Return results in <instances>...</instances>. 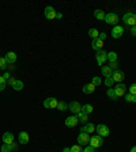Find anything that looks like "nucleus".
I'll return each mask as SVG.
<instances>
[{
  "label": "nucleus",
  "instance_id": "1",
  "mask_svg": "<svg viewBox=\"0 0 136 152\" xmlns=\"http://www.w3.org/2000/svg\"><path fill=\"white\" fill-rule=\"evenodd\" d=\"M123 20L125 23H127L128 26H136V14H133V12H127L125 15L123 16Z\"/></svg>",
  "mask_w": 136,
  "mask_h": 152
},
{
  "label": "nucleus",
  "instance_id": "2",
  "mask_svg": "<svg viewBox=\"0 0 136 152\" xmlns=\"http://www.w3.org/2000/svg\"><path fill=\"white\" fill-rule=\"evenodd\" d=\"M95 57H97V63H98V65H104V63L108 60V52H105L104 49L97 50Z\"/></svg>",
  "mask_w": 136,
  "mask_h": 152
},
{
  "label": "nucleus",
  "instance_id": "3",
  "mask_svg": "<svg viewBox=\"0 0 136 152\" xmlns=\"http://www.w3.org/2000/svg\"><path fill=\"white\" fill-rule=\"evenodd\" d=\"M95 132L98 133V136H101V137H106V136H109V128L106 126V125H104V124H99L98 126H95Z\"/></svg>",
  "mask_w": 136,
  "mask_h": 152
},
{
  "label": "nucleus",
  "instance_id": "4",
  "mask_svg": "<svg viewBox=\"0 0 136 152\" xmlns=\"http://www.w3.org/2000/svg\"><path fill=\"white\" fill-rule=\"evenodd\" d=\"M105 22L109 23V25L117 26V23H118V16H117V14L110 12V14H108V15H105Z\"/></svg>",
  "mask_w": 136,
  "mask_h": 152
},
{
  "label": "nucleus",
  "instance_id": "5",
  "mask_svg": "<svg viewBox=\"0 0 136 152\" xmlns=\"http://www.w3.org/2000/svg\"><path fill=\"white\" fill-rule=\"evenodd\" d=\"M78 141H79V145H87L90 142V134L85 132H80L79 136H78Z\"/></svg>",
  "mask_w": 136,
  "mask_h": 152
},
{
  "label": "nucleus",
  "instance_id": "6",
  "mask_svg": "<svg viewBox=\"0 0 136 152\" xmlns=\"http://www.w3.org/2000/svg\"><path fill=\"white\" fill-rule=\"evenodd\" d=\"M102 144H104V140H102V137L101 136H93V137H90V145L91 147H94V148H98V147H101Z\"/></svg>",
  "mask_w": 136,
  "mask_h": 152
},
{
  "label": "nucleus",
  "instance_id": "7",
  "mask_svg": "<svg viewBox=\"0 0 136 152\" xmlns=\"http://www.w3.org/2000/svg\"><path fill=\"white\" fill-rule=\"evenodd\" d=\"M44 14H45V18L46 19H56V16H57V12L54 11V8L53 7H46L45 8V11H44Z\"/></svg>",
  "mask_w": 136,
  "mask_h": 152
},
{
  "label": "nucleus",
  "instance_id": "8",
  "mask_svg": "<svg viewBox=\"0 0 136 152\" xmlns=\"http://www.w3.org/2000/svg\"><path fill=\"white\" fill-rule=\"evenodd\" d=\"M57 104H59V102H57L54 98H46L44 101V106L46 109H56Z\"/></svg>",
  "mask_w": 136,
  "mask_h": 152
},
{
  "label": "nucleus",
  "instance_id": "9",
  "mask_svg": "<svg viewBox=\"0 0 136 152\" xmlns=\"http://www.w3.org/2000/svg\"><path fill=\"white\" fill-rule=\"evenodd\" d=\"M70 110L72 111L74 114H79L80 111H82V104L79 103V102H71L70 103Z\"/></svg>",
  "mask_w": 136,
  "mask_h": 152
},
{
  "label": "nucleus",
  "instance_id": "10",
  "mask_svg": "<svg viewBox=\"0 0 136 152\" xmlns=\"http://www.w3.org/2000/svg\"><path fill=\"white\" fill-rule=\"evenodd\" d=\"M123 33H124V27L117 25V26H114L113 30H112V37L113 38H120L121 35H123Z\"/></svg>",
  "mask_w": 136,
  "mask_h": 152
},
{
  "label": "nucleus",
  "instance_id": "11",
  "mask_svg": "<svg viewBox=\"0 0 136 152\" xmlns=\"http://www.w3.org/2000/svg\"><path fill=\"white\" fill-rule=\"evenodd\" d=\"M78 122H79V121H78L76 115H71V117L65 118V126H68V128L76 126V124H78Z\"/></svg>",
  "mask_w": 136,
  "mask_h": 152
},
{
  "label": "nucleus",
  "instance_id": "12",
  "mask_svg": "<svg viewBox=\"0 0 136 152\" xmlns=\"http://www.w3.org/2000/svg\"><path fill=\"white\" fill-rule=\"evenodd\" d=\"M102 46H104V41H102V39H99V38H95V39H93L91 48L94 49L95 52H97V50H101Z\"/></svg>",
  "mask_w": 136,
  "mask_h": 152
},
{
  "label": "nucleus",
  "instance_id": "13",
  "mask_svg": "<svg viewBox=\"0 0 136 152\" xmlns=\"http://www.w3.org/2000/svg\"><path fill=\"white\" fill-rule=\"evenodd\" d=\"M113 90L116 91V95H117L118 98H120V96H123V95L125 94V90H127V88H125V86H124L123 83H118V84L116 86Z\"/></svg>",
  "mask_w": 136,
  "mask_h": 152
},
{
  "label": "nucleus",
  "instance_id": "14",
  "mask_svg": "<svg viewBox=\"0 0 136 152\" xmlns=\"http://www.w3.org/2000/svg\"><path fill=\"white\" fill-rule=\"evenodd\" d=\"M14 142V134L11 132H6L3 134V144H12Z\"/></svg>",
  "mask_w": 136,
  "mask_h": 152
},
{
  "label": "nucleus",
  "instance_id": "15",
  "mask_svg": "<svg viewBox=\"0 0 136 152\" xmlns=\"http://www.w3.org/2000/svg\"><path fill=\"white\" fill-rule=\"evenodd\" d=\"M112 77H113L114 82H121V80H123L125 76H124V72H123V71L117 69V71H114V72L112 73Z\"/></svg>",
  "mask_w": 136,
  "mask_h": 152
},
{
  "label": "nucleus",
  "instance_id": "16",
  "mask_svg": "<svg viewBox=\"0 0 136 152\" xmlns=\"http://www.w3.org/2000/svg\"><path fill=\"white\" fill-rule=\"evenodd\" d=\"M6 61H7V64H14L16 61V54L14 53V52H8V53L6 54Z\"/></svg>",
  "mask_w": 136,
  "mask_h": 152
},
{
  "label": "nucleus",
  "instance_id": "17",
  "mask_svg": "<svg viewBox=\"0 0 136 152\" xmlns=\"http://www.w3.org/2000/svg\"><path fill=\"white\" fill-rule=\"evenodd\" d=\"M18 139H19V142H21V144H27L29 140H30V137H29V134L26 132H21L19 133V136H18Z\"/></svg>",
  "mask_w": 136,
  "mask_h": 152
},
{
  "label": "nucleus",
  "instance_id": "18",
  "mask_svg": "<svg viewBox=\"0 0 136 152\" xmlns=\"http://www.w3.org/2000/svg\"><path fill=\"white\" fill-rule=\"evenodd\" d=\"M80 130H82V132H85V133H93V132H95V125H94V124H91V122L86 124V125Z\"/></svg>",
  "mask_w": 136,
  "mask_h": 152
},
{
  "label": "nucleus",
  "instance_id": "19",
  "mask_svg": "<svg viewBox=\"0 0 136 152\" xmlns=\"http://www.w3.org/2000/svg\"><path fill=\"white\" fill-rule=\"evenodd\" d=\"M94 91H95V86L93 84V83H89V84H86L85 87H83V92H85V94H93Z\"/></svg>",
  "mask_w": 136,
  "mask_h": 152
},
{
  "label": "nucleus",
  "instance_id": "20",
  "mask_svg": "<svg viewBox=\"0 0 136 152\" xmlns=\"http://www.w3.org/2000/svg\"><path fill=\"white\" fill-rule=\"evenodd\" d=\"M76 118H78V121H79V122L87 124V120H89V115H87L86 113H83V111H80L79 114H76Z\"/></svg>",
  "mask_w": 136,
  "mask_h": 152
},
{
  "label": "nucleus",
  "instance_id": "21",
  "mask_svg": "<svg viewBox=\"0 0 136 152\" xmlns=\"http://www.w3.org/2000/svg\"><path fill=\"white\" fill-rule=\"evenodd\" d=\"M15 148H16V145L14 142L12 144H3V145H1V152H11Z\"/></svg>",
  "mask_w": 136,
  "mask_h": 152
},
{
  "label": "nucleus",
  "instance_id": "22",
  "mask_svg": "<svg viewBox=\"0 0 136 152\" xmlns=\"http://www.w3.org/2000/svg\"><path fill=\"white\" fill-rule=\"evenodd\" d=\"M112 73H113V72H112V69H110V66H109V65H104V66H102V75H104L105 77H110Z\"/></svg>",
  "mask_w": 136,
  "mask_h": 152
},
{
  "label": "nucleus",
  "instance_id": "23",
  "mask_svg": "<svg viewBox=\"0 0 136 152\" xmlns=\"http://www.w3.org/2000/svg\"><path fill=\"white\" fill-rule=\"evenodd\" d=\"M94 16L98 19V20H104V19H105V12L102 11V10H95V11H94Z\"/></svg>",
  "mask_w": 136,
  "mask_h": 152
},
{
  "label": "nucleus",
  "instance_id": "24",
  "mask_svg": "<svg viewBox=\"0 0 136 152\" xmlns=\"http://www.w3.org/2000/svg\"><path fill=\"white\" fill-rule=\"evenodd\" d=\"M93 110H94V107H93L91 104H85V106H82V111H83V113H86L87 115H89V114H91Z\"/></svg>",
  "mask_w": 136,
  "mask_h": 152
},
{
  "label": "nucleus",
  "instance_id": "25",
  "mask_svg": "<svg viewBox=\"0 0 136 152\" xmlns=\"http://www.w3.org/2000/svg\"><path fill=\"white\" fill-rule=\"evenodd\" d=\"M89 37H91L93 39H95V38L99 37V31L97 30V28H90L89 30Z\"/></svg>",
  "mask_w": 136,
  "mask_h": 152
},
{
  "label": "nucleus",
  "instance_id": "26",
  "mask_svg": "<svg viewBox=\"0 0 136 152\" xmlns=\"http://www.w3.org/2000/svg\"><path fill=\"white\" fill-rule=\"evenodd\" d=\"M108 60H109V63L117 61V53H116V52H109L108 53Z\"/></svg>",
  "mask_w": 136,
  "mask_h": 152
},
{
  "label": "nucleus",
  "instance_id": "27",
  "mask_svg": "<svg viewBox=\"0 0 136 152\" xmlns=\"http://www.w3.org/2000/svg\"><path fill=\"white\" fill-rule=\"evenodd\" d=\"M12 88L15 90V91H21V90L23 88V82H22V80H16L15 84L12 86Z\"/></svg>",
  "mask_w": 136,
  "mask_h": 152
},
{
  "label": "nucleus",
  "instance_id": "28",
  "mask_svg": "<svg viewBox=\"0 0 136 152\" xmlns=\"http://www.w3.org/2000/svg\"><path fill=\"white\" fill-rule=\"evenodd\" d=\"M57 109H59L60 111H64V110H67V109H70V104H67L65 102H59Z\"/></svg>",
  "mask_w": 136,
  "mask_h": 152
},
{
  "label": "nucleus",
  "instance_id": "29",
  "mask_svg": "<svg viewBox=\"0 0 136 152\" xmlns=\"http://www.w3.org/2000/svg\"><path fill=\"white\" fill-rule=\"evenodd\" d=\"M106 94H108V96H109V98H112V99H113V101H116V99L118 98L117 95H116V91H114L113 88H109Z\"/></svg>",
  "mask_w": 136,
  "mask_h": 152
},
{
  "label": "nucleus",
  "instance_id": "30",
  "mask_svg": "<svg viewBox=\"0 0 136 152\" xmlns=\"http://www.w3.org/2000/svg\"><path fill=\"white\" fill-rule=\"evenodd\" d=\"M125 101L136 103V95H133V94H127V95H125Z\"/></svg>",
  "mask_w": 136,
  "mask_h": 152
},
{
  "label": "nucleus",
  "instance_id": "31",
  "mask_svg": "<svg viewBox=\"0 0 136 152\" xmlns=\"http://www.w3.org/2000/svg\"><path fill=\"white\" fill-rule=\"evenodd\" d=\"M91 83L97 87V86H101V83H102V80H101V77H98V76H94L93 77V80H91Z\"/></svg>",
  "mask_w": 136,
  "mask_h": 152
},
{
  "label": "nucleus",
  "instance_id": "32",
  "mask_svg": "<svg viewBox=\"0 0 136 152\" xmlns=\"http://www.w3.org/2000/svg\"><path fill=\"white\" fill-rule=\"evenodd\" d=\"M6 84H7V80L4 79L3 76H0V91H3L6 88Z\"/></svg>",
  "mask_w": 136,
  "mask_h": 152
},
{
  "label": "nucleus",
  "instance_id": "33",
  "mask_svg": "<svg viewBox=\"0 0 136 152\" xmlns=\"http://www.w3.org/2000/svg\"><path fill=\"white\" fill-rule=\"evenodd\" d=\"M105 84H106L108 87H110V88H112V86L114 84L113 77H112V76H110V77H106V79H105Z\"/></svg>",
  "mask_w": 136,
  "mask_h": 152
},
{
  "label": "nucleus",
  "instance_id": "34",
  "mask_svg": "<svg viewBox=\"0 0 136 152\" xmlns=\"http://www.w3.org/2000/svg\"><path fill=\"white\" fill-rule=\"evenodd\" d=\"M7 68V61L4 57H0V69H6Z\"/></svg>",
  "mask_w": 136,
  "mask_h": 152
},
{
  "label": "nucleus",
  "instance_id": "35",
  "mask_svg": "<svg viewBox=\"0 0 136 152\" xmlns=\"http://www.w3.org/2000/svg\"><path fill=\"white\" fill-rule=\"evenodd\" d=\"M71 152H85V151L80 148V145H74L71 147Z\"/></svg>",
  "mask_w": 136,
  "mask_h": 152
},
{
  "label": "nucleus",
  "instance_id": "36",
  "mask_svg": "<svg viewBox=\"0 0 136 152\" xmlns=\"http://www.w3.org/2000/svg\"><path fill=\"white\" fill-rule=\"evenodd\" d=\"M110 69H114V71H117L118 68V61H113V63H110Z\"/></svg>",
  "mask_w": 136,
  "mask_h": 152
},
{
  "label": "nucleus",
  "instance_id": "37",
  "mask_svg": "<svg viewBox=\"0 0 136 152\" xmlns=\"http://www.w3.org/2000/svg\"><path fill=\"white\" fill-rule=\"evenodd\" d=\"M129 94L136 95V83H135V84H132V86L129 87Z\"/></svg>",
  "mask_w": 136,
  "mask_h": 152
},
{
  "label": "nucleus",
  "instance_id": "38",
  "mask_svg": "<svg viewBox=\"0 0 136 152\" xmlns=\"http://www.w3.org/2000/svg\"><path fill=\"white\" fill-rule=\"evenodd\" d=\"M85 152H95V148L94 147H91V145H89L87 148L85 149Z\"/></svg>",
  "mask_w": 136,
  "mask_h": 152
},
{
  "label": "nucleus",
  "instance_id": "39",
  "mask_svg": "<svg viewBox=\"0 0 136 152\" xmlns=\"http://www.w3.org/2000/svg\"><path fill=\"white\" fill-rule=\"evenodd\" d=\"M15 82H16V80L14 79L12 76H11V77H10V79H8V84H10V86H14V84H15Z\"/></svg>",
  "mask_w": 136,
  "mask_h": 152
},
{
  "label": "nucleus",
  "instance_id": "40",
  "mask_svg": "<svg viewBox=\"0 0 136 152\" xmlns=\"http://www.w3.org/2000/svg\"><path fill=\"white\" fill-rule=\"evenodd\" d=\"M131 34H132L133 37H136V26H132V27H131Z\"/></svg>",
  "mask_w": 136,
  "mask_h": 152
},
{
  "label": "nucleus",
  "instance_id": "41",
  "mask_svg": "<svg viewBox=\"0 0 136 152\" xmlns=\"http://www.w3.org/2000/svg\"><path fill=\"white\" fill-rule=\"evenodd\" d=\"M98 38L104 41V39H106V34H105V33H99V37Z\"/></svg>",
  "mask_w": 136,
  "mask_h": 152
},
{
  "label": "nucleus",
  "instance_id": "42",
  "mask_svg": "<svg viewBox=\"0 0 136 152\" xmlns=\"http://www.w3.org/2000/svg\"><path fill=\"white\" fill-rule=\"evenodd\" d=\"M3 77H4V79H6V80H8L10 77H11V76H10V73L7 72V73H4V75H3Z\"/></svg>",
  "mask_w": 136,
  "mask_h": 152
},
{
  "label": "nucleus",
  "instance_id": "43",
  "mask_svg": "<svg viewBox=\"0 0 136 152\" xmlns=\"http://www.w3.org/2000/svg\"><path fill=\"white\" fill-rule=\"evenodd\" d=\"M7 68H8L10 71H12V69H15V66H14V64H10V65H7Z\"/></svg>",
  "mask_w": 136,
  "mask_h": 152
},
{
  "label": "nucleus",
  "instance_id": "44",
  "mask_svg": "<svg viewBox=\"0 0 136 152\" xmlns=\"http://www.w3.org/2000/svg\"><path fill=\"white\" fill-rule=\"evenodd\" d=\"M63 152H71V148H64Z\"/></svg>",
  "mask_w": 136,
  "mask_h": 152
},
{
  "label": "nucleus",
  "instance_id": "45",
  "mask_svg": "<svg viewBox=\"0 0 136 152\" xmlns=\"http://www.w3.org/2000/svg\"><path fill=\"white\" fill-rule=\"evenodd\" d=\"M131 152H136V145L132 147V149H131Z\"/></svg>",
  "mask_w": 136,
  "mask_h": 152
}]
</instances>
